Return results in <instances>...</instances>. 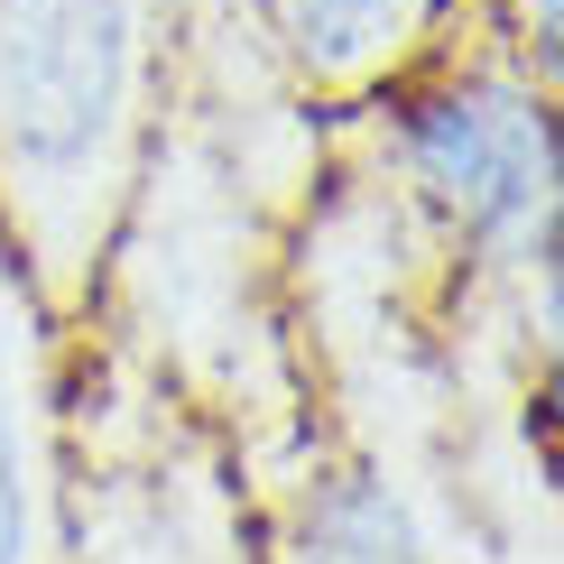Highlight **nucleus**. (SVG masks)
<instances>
[{
	"label": "nucleus",
	"mask_w": 564,
	"mask_h": 564,
	"mask_svg": "<svg viewBox=\"0 0 564 564\" xmlns=\"http://www.w3.org/2000/svg\"><path fill=\"white\" fill-rule=\"evenodd\" d=\"M296 564H444L380 473H324L296 509Z\"/></svg>",
	"instance_id": "6"
},
{
	"label": "nucleus",
	"mask_w": 564,
	"mask_h": 564,
	"mask_svg": "<svg viewBox=\"0 0 564 564\" xmlns=\"http://www.w3.org/2000/svg\"><path fill=\"white\" fill-rule=\"evenodd\" d=\"M158 102V0H0V241L46 305L111 260Z\"/></svg>",
	"instance_id": "1"
},
{
	"label": "nucleus",
	"mask_w": 564,
	"mask_h": 564,
	"mask_svg": "<svg viewBox=\"0 0 564 564\" xmlns=\"http://www.w3.org/2000/svg\"><path fill=\"white\" fill-rule=\"evenodd\" d=\"M84 564H250L214 444L158 389H111V408L84 416Z\"/></svg>",
	"instance_id": "3"
},
{
	"label": "nucleus",
	"mask_w": 564,
	"mask_h": 564,
	"mask_svg": "<svg viewBox=\"0 0 564 564\" xmlns=\"http://www.w3.org/2000/svg\"><path fill=\"white\" fill-rule=\"evenodd\" d=\"M398 167L490 260H546L555 241V121L528 75H454L398 121Z\"/></svg>",
	"instance_id": "2"
},
{
	"label": "nucleus",
	"mask_w": 564,
	"mask_h": 564,
	"mask_svg": "<svg viewBox=\"0 0 564 564\" xmlns=\"http://www.w3.org/2000/svg\"><path fill=\"white\" fill-rule=\"evenodd\" d=\"M0 564H65V473L46 408V296L0 241Z\"/></svg>",
	"instance_id": "4"
},
{
	"label": "nucleus",
	"mask_w": 564,
	"mask_h": 564,
	"mask_svg": "<svg viewBox=\"0 0 564 564\" xmlns=\"http://www.w3.org/2000/svg\"><path fill=\"white\" fill-rule=\"evenodd\" d=\"M250 10H260V46L288 65L296 93L361 102L426 56L444 0H250Z\"/></svg>",
	"instance_id": "5"
}]
</instances>
